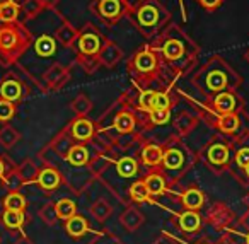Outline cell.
I'll list each match as a JSON object with an SVG mask.
<instances>
[{
  "label": "cell",
  "instance_id": "6da1fadb",
  "mask_svg": "<svg viewBox=\"0 0 249 244\" xmlns=\"http://www.w3.org/2000/svg\"><path fill=\"white\" fill-rule=\"evenodd\" d=\"M149 45L159 55L162 70L173 79L186 75L196 67L200 46L179 26L169 24L156 38L150 39Z\"/></svg>",
  "mask_w": 249,
  "mask_h": 244
},
{
  "label": "cell",
  "instance_id": "7a4b0ae2",
  "mask_svg": "<svg viewBox=\"0 0 249 244\" xmlns=\"http://www.w3.org/2000/svg\"><path fill=\"white\" fill-rule=\"evenodd\" d=\"M191 80L207 96H213L222 91H235L242 84V77L218 55L212 56L203 67H200Z\"/></svg>",
  "mask_w": 249,
  "mask_h": 244
},
{
  "label": "cell",
  "instance_id": "3957f363",
  "mask_svg": "<svg viewBox=\"0 0 249 244\" xmlns=\"http://www.w3.org/2000/svg\"><path fill=\"white\" fill-rule=\"evenodd\" d=\"M126 19L145 39H154L171 24V12L160 0H140L126 12Z\"/></svg>",
  "mask_w": 249,
  "mask_h": 244
},
{
  "label": "cell",
  "instance_id": "277c9868",
  "mask_svg": "<svg viewBox=\"0 0 249 244\" xmlns=\"http://www.w3.org/2000/svg\"><path fill=\"white\" fill-rule=\"evenodd\" d=\"M126 70L142 82H156L164 74L159 55L149 43L126 60Z\"/></svg>",
  "mask_w": 249,
  "mask_h": 244
},
{
  "label": "cell",
  "instance_id": "5b68a950",
  "mask_svg": "<svg viewBox=\"0 0 249 244\" xmlns=\"http://www.w3.org/2000/svg\"><path fill=\"white\" fill-rule=\"evenodd\" d=\"M104 43H106V38L103 36V33L94 24H86L77 33V38L72 45V52L75 53V58L97 56L101 48L104 46Z\"/></svg>",
  "mask_w": 249,
  "mask_h": 244
},
{
  "label": "cell",
  "instance_id": "8992f818",
  "mask_svg": "<svg viewBox=\"0 0 249 244\" xmlns=\"http://www.w3.org/2000/svg\"><path fill=\"white\" fill-rule=\"evenodd\" d=\"M128 9L124 0H92L89 4V11L106 26L118 24L121 19L126 18Z\"/></svg>",
  "mask_w": 249,
  "mask_h": 244
},
{
  "label": "cell",
  "instance_id": "52a82bcc",
  "mask_svg": "<svg viewBox=\"0 0 249 244\" xmlns=\"http://www.w3.org/2000/svg\"><path fill=\"white\" fill-rule=\"evenodd\" d=\"M210 104L218 114L235 113L239 104H241V99H239V96L234 91H222V93H217L212 96Z\"/></svg>",
  "mask_w": 249,
  "mask_h": 244
},
{
  "label": "cell",
  "instance_id": "ba28073f",
  "mask_svg": "<svg viewBox=\"0 0 249 244\" xmlns=\"http://www.w3.org/2000/svg\"><path fill=\"white\" fill-rule=\"evenodd\" d=\"M123 55H124L123 50H121L116 43L106 39V43H104V46L101 48L97 58H99L101 67H104V69H114V67L123 60Z\"/></svg>",
  "mask_w": 249,
  "mask_h": 244
},
{
  "label": "cell",
  "instance_id": "9c48e42d",
  "mask_svg": "<svg viewBox=\"0 0 249 244\" xmlns=\"http://www.w3.org/2000/svg\"><path fill=\"white\" fill-rule=\"evenodd\" d=\"M35 183L45 191H53L62 183V174H60V171L55 166H45L43 169H39Z\"/></svg>",
  "mask_w": 249,
  "mask_h": 244
},
{
  "label": "cell",
  "instance_id": "30bf717a",
  "mask_svg": "<svg viewBox=\"0 0 249 244\" xmlns=\"http://www.w3.org/2000/svg\"><path fill=\"white\" fill-rule=\"evenodd\" d=\"M69 79H70L69 69L62 67L60 63H55V65L48 67L45 75H43V82H45V86L50 87V89H60Z\"/></svg>",
  "mask_w": 249,
  "mask_h": 244
},
{
  "label": "cell",
  "instance_id": "8fae6325",
  "mask_svg": "<svg viewBox=\"0 0 249 244\" xmlns=\"http://www.w3.org/2000/svg\"><path fill=\"white\" fill-rule=\"evenodd\" d=\"M186 162V154L181 147H169L164 150V155H162V168L169 172H174V171H181Z\"/></svg>",
  "mask_w": 249,
  "mask_h": 244
},
{
  "label": "cell",
  "instance_id": "7c38bea8",
  "mask_svg": "<svg viewBox=\"0 0 249 244\" xmlns=\"http://www.w3.org/2000/svg\"><path fill=\"white\" fill-rule=\"evenodd\" d=\"M94 133H96L94 123L90 120H87L86 116H79L70 125V135H72V138H75L79 142L90 140L94 137Z\"/></svg>",
  "mask_w": 249,
  "mask_h": 244
},
{
  "label": "cell",
  "instance_id": "4fadbf2b",
  "mask_svg": "<svg viewBox=\"0 0 249 244\" xmlns=\"http://www.w3.org/2000/svg\"><path fill=\"white\" fill-rule=\"evenodd\" d=\"M137 127V118L132 111L121 110L114 114L113 118V128L116 130V133L120 135H132L133 130Z\"/></svg>",
  "mask_w": 249,
  "mask_h": 244
},
{
  "label": "cell",
  "instance_id": "5bb4252c",
  "mask_svg": "<svg viewBox=\"0 0 249 244\" xmlns=\"http://www.w3.org/2000/svg\"><path fill=\"white\" fill-rule=\"evenodd\" d=\"M35 53L41 58H52L55 56L56 48H58V41H56L55 35H41L39 38L35 39Z\"/></svg>",
  "mask_w": 249,
  "mask_h": 244
},
{
  "label": "cell",
  "instance_id": "9a60e30c",
  "mask_svg": "<svg viewBox=\"0 0 249 244\" xmlns=\"http://www.w3.org/2000/svg\"><path fill=\"white\" fill-rule=\"evenodd\" d=\"M207 157H208V162L215 168H222L229 162L231 159V149L229 145L222 144V142H215L208 147L207 150Z\"/></svg>",
  "mask_w": 249,
  "mask_h": 244
},
{
  "label": "cell",
  "instance_id": "2e32d148",
  "mask_svg": "<svg viewBox=\"0 0 249 244\" xmlns=\"http://www.w3.org/2000/svg\"><path fill=\"white\" fill-rule=\"evenodd\" d=\"M77 33H79V29L73 28L67 19H62L60 24L56 26L55 38H56V41L63 46V48H72L73 41H75V38H77Z\"/></svg>",
  "mask_w": 249,
  "mask_h": 244
},
{
  "label": "cell",
  "instance_id": "e0dca14e",
  "mask_svg": "<svg viewBox=\"0 0 249 244\" xmlns=\"http://www.w3.org/2000/svg\"><path fill=\"white\" fill-rule=\"evenodd\" d=\"M0 224L9 230H19V232H22V227L26 224V213L4 208L0 212Z\"/></svg>",
  "mask_w": 249,
  "mask_h": 244
},
{
  "label": "cell",
  "instance_id": "ac0fdd59",
  "mask_svg": "<svg viewBox=\"0 0 249 244\" xmlns=\"http://www.w3.org/2000/svg\"><path fill=\"white\" fill-rule=\"evenodd\" d=\"M63 159H65L70 166H73V168H82V166H87V162H89V159H90L89 149H87L86 145L73 144Z\"/></svg>",
  "mask_w": 249,
  "mask_h": 244
},
{
  "label": "cell",
  "instance_id": "d6986e66",
  "mask_svg": "<svg viewBox=\"0 0 249 244\" xmlns=\"http://www.w3.org/2000/svg\"><path fill=\"white\" fill-rule=\"evenodd\" d=\"M21 97H22V86L19 80L5 79L4 82L0 84V99L18 103Z\"/></svg>",
  "mask_w": 249,
  "mask_h": 244
},
{
  "label": "cell",
  "instance_id": "ffe728a7",
  "mask_svg": "<svg viewBox=\"0 0 249 244\" xmlns=\"http://www.w3.org/2000/svg\"><path fill=\"white\" fill-rule=\"evenodd\" d=\"M217 127L222 133H227L232 135L241 128V118H239L237 113H224V114H218V120H217Z\"/></svg>",
  "mask_w": 249,
  "mask_h": 244
},
{
  "label": "cell",
  "instance_id": "44dd1931",
  "mask_svg": "<svg viewBox=\"0 0 249 244\" xmlns=\"http://www.w3.org/2000/svg\"><path fill=\"white\" fill-rule=\"evenodd\" d=\"M162 155H164V149L160 145L156 144H149L142 149V162L147 168H156L162 162Z\"/></svg>",
  "mask_w": 249,
  "mask_h": 244
},
{
  "label": "cell",
  "instance_id": "7402d4cb",
  "mask_svg": "<svg viewBox=\"0 0 249 244\" xmlns=\"http://www.w3.org/2000/svg\"><path fill=\"white\" fill-rule=\"evenodd\" d=\"M2 208L5 210H16V212H26L28 202L19 191H11L2 198Z\"/></svg>",
  "mask_w": 249,
  "mask_h": 244
},
{
  "label": "cell",
  "instance_id": "603a6c76",
  "mask_svg": "<svg viewBox=\"0 0 249 244\" xmlns=\"http://www.w3.org/2000/svg\"><path fill=\"white\" fill-rule=\"evenodd\" d=\"M114 169H116V174L121 176V178H133L139 171V164L133 157L124 155V157L118 159Z\"/></svg>",
  "mask_w": 249,
  "mask_h": 244
},
{
  "label": "cell",
  "instance_id": "cb8c5ba5",
  "mask_svg": "<svg viewBox=\"0 0 249 244\" xmlns=\"http://www.w3.org/2000/svg\"><path fill=\"white\" fill-rule=\"evenodd\" d=\"M2 186H4L9 193H11V191H19V189L24 186V179H22V176L19 174L18 168H12V169H9V171L5 172V176L2 178Z\"/></svg>",
  "mask_w": 249,
  "mask_h": 244
},
{
  "label": "cell",
  "instance_id": "d4e9b609",
  "mask_svg": "<svg viewBox=\"0 0 249 244\" xmlns=\"http://www.w3.org/2000/svg\"><path fill=\"white\" fill-rule=\"evenodd\" d=\"M121 224L124 225V229L137 230L143 224V215L137 208H128L121 215Z\"/></svg>",
  "mask_w": 249,
  "mask_h": 244
},
{
  "label": "cell",
  "instance_id": "484cf974",
  "mask_svg": "<svg viewBox=\"0 0 249 244\" xmlns=\"http://www.w3.org/2000/svg\"><path fill=\"white\" fill-rule=\"evenodd\" d=\"M65 229H67V232H69V236L80 237V236H84L86 230H87V220L80 215H73L67 220Z\"/></svg>",
  "mask_w": 249,
  "mask_h": 244
},
{
  "label": "cell",
  "instance_id": "4316f807",
  "mask_svg": "<svg viewBox=\"0 0 249 244\" xmlns=\"http://www.w3.org/2000/svg\"><path fill=\"white\" fill-rule=\"evenodd\" d=\"M21 140V133L11 125H4L0 128V144L5 149H12L18 142Z\"/></svg>",
  "mask_w": 249,
  "mask_h": 244
},
{
  "label": "cell",
  "instance_id": "83f0119b",
  "mask_svg": "<svg viewBox=\"0 0 249 244\" xmlns=\"http://www.w3.org/2000/svg\"><path fill=\"white\" fill-rule=\"evenodd\" d=\"M55 210H56V215H58L60 220H69L70 217L75 215V203L69 198H62L55 203Z\"/></svg>",
  "mask_w": 249,
  "mask_h": 244
},
{
  "label": "cell",
  "instance_id": "f1b7e54d",
  "mask_svg": "<svg viewBox=\"0 0 249 244\" xmlns=\"http://www.w3.org/2000/svg\"><path fill=\"white\" fill-rule=\"evenodd\" d=\"M143 183H145L147 189H149V195H160V193L166 189V181H164L162 176L157 174V172L149 174L143 179Z\"/></svg>",
  "mask_w": 249,
  "mask_h": 244
},
{
  "label": "cell",
  "instance_id": "f546056e",
  "mask_svg": "<svg viewBox=\"0 0 249 244\" xmlns=\"http://www.w3.org/2000/svg\"><path fill=\"white\" fill-rule=\"evenodd\" d=\"M18 171H19V174L22 176V179H24V185H29V183H35L36 176H38V172H39V168L31 159H26L18 168Z\"/></svg>",
  "mask_w": 249,
  "mask_h": 244
},
{
  "label": "cell",
  "instance_id": "4dcf8cb0",
  "mask_svg": "<svg viewBox=\"0 0 249 244\" xmlns=\"http://www.w3.org/2000/svg\"><path fill=\"white\" fill-rule=\"evenodd\" d=\"M156 94H157L156 89H142L140 91L139 96H137L140 110L147 111V113L152 111L154 108H156Z\"/></svg>",
  "mask_w": 249,
  "mask_h": 244
},
{
  "label": "cell",
  "instance_id": "1f68e13d",
  "mask_svg": "<svg viewBox=\"0 0 249 244\" xmlns=\"http://www.w3.org/2000/svg\"><path fill=\"white\" fill-rule=\"evenodd\" d=\"M176 130L179 131L181 135H188L191 130H195V127H196V118L193 116V114H190V113H181L179 116H178V120H176Z\"/></svg>",
  "mask_w": 249,
  "mask_h": 244
},
{
  "label": "cell",
  "instance_id": "d6a6232c",
  "mask_svg": "<svg viewBox=\"0 0 249 244\" xmlns=\"http://www.w3.org/2000/svg\"><path fill=\"white\" fill-rule=\"evenodd\" d=\"M70 108H72V111L77 116H86V114L92 110V101H90L86 94H79V96L70 103Z\"/></svg>",
  "mask_w": 249,
  "mask_h": 244
},
{
  "label": "cell",
  "instance_id": "836d02e7",
  "mask_svg": "<svg viewBox=\"0 0 249 244\" xmlns=\"http://www.w3.org/2000/svg\"><path fill=\"white\" fill-rule=\"evenodd\" d=\"M183 203L190 210L200 208V206L203 205V193L196 188L188 189V191H184V195H183Z\"/></svg>",
  "mask_w": 249,
  "mask_h": 244
},
{
  "label": "cell",
  "instance_id": "e575fe53",
  "mask_svg": "<svg viewBox=\"0 0 249 244\" xmlns=\"http://www.w3.org/2000/svg\"><path fill=\"white\" fill-rule=\"evenodd\" d=\"M90 213L94 215V219H97L99 222H104L111 215V205L106 200H99V202H96L90 206Z\"/></svg>",
  "mask_w": 249,
  "mask_h": 244
},
{
  "label": "cell",
  "instance_id": "d590c367",
  "mask_svg": "<svg viewBox=\"0 0 249 244\" xmlns=\"http://www.w3.org/2000/svg\"><path fill=\"white\" fill-rule=\"evenodd\" d=\"M39 219H41L46 225H55L56 220H58L55 203H46V205H43L41 208H39Z\"/></svg>",
  "mask_w": 249,
  "mask_h": 244
},
{
  "label": "cell",
  "instance_id": "8d00e7d4",
  "mask_svg": "<svg viewBox=\"0 0 249 244\" xmlns=\"http://www.w3.org/2000/svg\"><path fill=\"white\" fill-rule=\"evenodd\" d=\"M179 224H181V227H183V230H186V232H195V230L200 227V217L195 212H186L181 215Z\"/></svg>",
  "mask_w": 249,
  "mask_h": 244
},
{
  "label": "cell",
  "instance_id": "74e56055",
  "mask_svg": "<svg viewBox=\"0 0 249 244\" xmlns=\"http://www.w3.org/2000/svg\"><path fill=\"white\" fill-rule=\"evenodd\" d=\"M77 63L82 67V70L86 74H94L101 69V63L97 56H80V58H75Z\"/></svg>",
  "mask_w": 249,
  "mask_h": 244
},
{
  "label": "cell",
  "instance_id": "f35d334b",
  "mask_svg": "<svg viewBox=\"0 0 249 244\" xmlns=\"http://www.w3.org/2000/svg\"><path fill=\"white\" fill-rule=\"evenodd\" d=\"M130 195H132L133 200L137 202H145L149 198V189H147L145 183L143 181H135L132 186H130Z\"/></svg>",
  "mask_w": 249,
  "mask_h": 244
},
{
  "label": "cell",
  "instance_id": "ab89813d",
  "mask_svg": "<svg viewBox=\"0 0 249 244\" xmlns=\"http://www.w3.org/2000/svg\"><path fill=\"white\" fill-rule=\"evenodd\" d=\"M19 18V5L18 4H9L0 7V21L4 22H14Z\"/></svg>",
  "mask_w": 249,
  "mask_h": 244
},
{
  "label": "cell",
  "instance_id": "60d3db41",
  "mask_svg": "<svg viewBox=\"0 0 249 244\" xmlns=\"http://www.w3.org/2000/svg\"><path fill=\"white\" fill-rule=\"evenodd\" d=\"M41 9H45L41 4V0H26L24 5H22V11H24V14L28 19L36 18V16L41 12Z\"/></svg>",
  "mask_w": 249,
  "mask_h": 244
},
{
  "label": "cell",
  "instance_id": "b9f144b4",
  "mask_svg": "<svg viewBox=\"0 0 249 244\" xmlns=\"http://www.w3.org/2000/svg\"><path fill=\"white\" fill-rule=\"evenodd\" d=\"M149 118L154 125H166L171 120V110H152L149 111Z\"/></svg>",
  "mask_w": 249,
  "mask_h": 244
},
{
  "label": "cell",
  "instance_id": "7bdbcfd3",
  "mask_svg": "<svg viewBox=\"0 0 249 244\" xmlns=\"http://www.w3.org/2000/svg\"><path fill=\"white\" fill-rule=\"evenodd\" d=\"M16 114V106L14 103L11 101H5V99H0V121L5 123V121L12 120Z\"/></svg>",
  "mask_w": 249,
  "mask_h": 244
},
{
  "label": "cell",
  "instance_id": "ee69618b",
  "mask_svg": "<svg viewBox=\"0 0 249 244\" xmlns=\"http://www.w3.org/2000/svg\"><path fill=\"white\" fill-rule=\"evenodd\" d=\"M196 2L207 12H215V11H218V9H220L222 5H224L225 0H196Z\"/></svg>",
  "mask_w": 249,
  "mask_h": 244
},
{
  "label": "cell",
  "instance_id": "f6af8a7d",
  "mask_svg": "<svg viewBox=\"0 0 249 244\" xmlns=\"http://www.w3.org/2000/svg\"><path fill=\"white\" fill-rule=\"evenodd\" d=\"M235 164L244 169L249 164V147H242L235 152Z\"/></svg>",
  "mask_w": 249,
  "mask_h": 244
},
{
  "label": "cell",
  "instance_id": "bcb514c9",
  "mask_svg": "<svg viewBox=\"0 0 249 244\" xmlns=\"http://www.w3.org/2000/svg\"><path fill=\"white\" fill-rule=\"evenodd\" d=\"M12 168H14V166H11V161H9L7 157H4V155H0V181H2V178L5 176V172Z\"/></svg>",
  "mask_w": 249,
  "mask_h": 244
},
{
  "label": "cell",
  "instance_id": "7dc6e473",
  "mask_svg": "<svg viewBox=\"0 0 249 244\" xmlns=\"http://www.w3.org/2000/svg\"><path fill=\"white\" fill-rule=\"evenodd\" d=\"M41 4H43V7H46V9H55L56 5L60 4V0H41Z\"/></svg>",
  "mask_w": 249,
  "mask_h": 244
},
{
  "label": "cell",
  "instance_id": "c3c4849f",
  "mask_svg": "<svg viewBox=\"0 0 249 244\" xmlns=\"http://www.w3.org/2000/svg\"><path fill=\"white\" fill-rule=\"evenodd\" d=\"M14 244H35V243H33V241L29 239V237L26 236V234H21V237H19V239L16 241Z\"/></svg>",
  "mask_w": 249,
  "mask_h": 244
},
{
  "label": "cell",
  "instance_id": "681fc988",
  "mask_svg": "<svg viewBox=\"0 0 249 244\" xmlns=\"http://www.w3.org/2000/svg\"><path fill=\"white\" fill-rule=\"evenodd\" d=\"M154 244H174V241L169 239V237H166V236H162V237H159Z\"/></svg>",
  "mask_w": 249,
  "mask_h": 244
},
{
  "label": "cell",
  "instance_id": "f907efd6",
  "mask_svg": "<svg viewBox=\"0 0 249 244\" xmlns=\"http://www.w3.org/2000/svg\"><path fill=\"white\" fill-rule=\"evenodd\" d=\"M242 224H244V225H246V227H248V229H249V212H248V213H246V215H244V219H242Z\"/></svg>",
  "mask_w": 249,
  "mask_h": 244
},
{
  "label": "cell",
  "instance_id": "816d5d0a",
  "mask_svg": "<svg viewBox=\"0 0 249 244\" xmlns=\"http://www.w3.org/2000/svg\"><path fill=\"white\" fill-rule=\"evenodd\" d=\"M9 4H14V0H0V7H4V5Z\"/></svg>",
  "mask_w": 249,
  "mask_h": 244
},
{
  "label": "cell",
  "instance_id": "f5cc1de1",
  "mask_svg": "<svg viewBox=\"0 0 249 244\" xmlns=\"http://www.w3.org/2000/svg\"><path fill=\"white\" fill-rule=\"evenodd\" d=\"M126 4H128V7H132V5H135V4H139L140 0H124Z\"/></svg>",
  "mask_w": 249,
  "mask_h": 244
},
{
  "label": "cell",
  "instance_id": "db71d44e",
  "mask_svg": "<svg viewBox=\"0 0 249 244\" xmlns=\"http://www.w3.org/2000/svg\"><path fill=\"white\" fill-rule=\"evenodd\" d=\"M244 60H246V62H248V63H249V48H248V52L244 53Z\"/></svg>",
  "mask_w": 249,
  "mask_h": 244
},
{
  "label": "cell",
  "instance_id": "11a10c76",
  "mask_svg": "<svg viewBox=\"0 0 249 244\" xmlns=\"http://www.w3.org/2000/svg\"><path fill=\"white\" fill-rule=\"evenodd\" d=\"M244 171H246V174H248V178H249V164H248V166H246V168H244Z\"/></svg>",
  "mask_w": 249,
  "mask_h": 244
},
{
  "label": "cell",
  "instance_id": "9f6ffc18",
  "mask_svg": "<svg viewBox=\"0 0 249 244\" xmlns=\"http://www.w3.org/2000/svg\"><path fill=\"white\" fill-rule=\"evenodd\" d=\"M244 203H246V205H249V195H248V196H246V198H244Z\"/></svg>",
  "mask_w": 249,
  "mask_h": 244
},
{
  "label": "cell",
  "instance_id": "6f0895ef",
  "mask_svg": "<svg viewBox=\"0 0 249 244\" xmlns=\"http://www.w3.org/2000/svg\"><path fill=\"white\" fill-rule=\"evenodd\" d=\"M248 244H249V236H248Z\"/></svg>",
  "mask_w": 249,
  "mask_h": 244
},
{
  "label": "cell",
  "instance_id": "680465c9",
  "mask_svg": "<svg viewBox=\"0 0 249 244\" xmlns=\"http://www.w3.org/2000/svg\"><path fill=\"white\" fill-rule=\"evenodd\" d=\"M0 241H2V239H0Z\"/></svg>",
  "mask_w": 249,
  "mask_h": 244
}]
</instances>
